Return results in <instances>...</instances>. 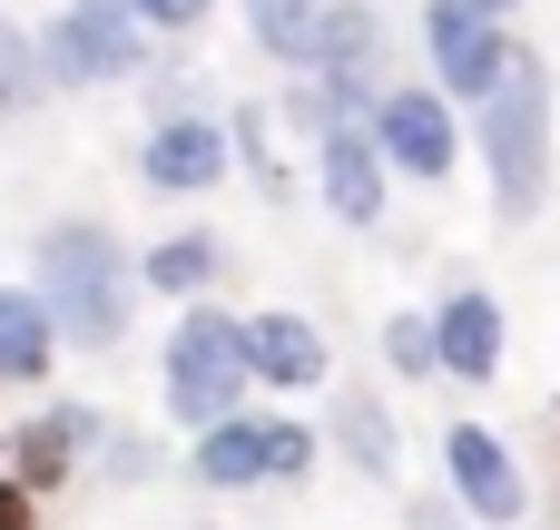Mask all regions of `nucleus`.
<instances>
[{"label": "nucleus", "mask_w": 560, "mask_h": 530, "mask_svg": "<svg viewBox=\"0 0 560 530\" xmlns=\"http://www.w3.org/2000/svg\"><path fill=\"white\" fill-rule=\"evenodd\" d=\"M30 275H39L30 295L49 305V334L79 344V354H108V344L128 334V315H138V256H128L98 216H59V226L39 236Z\"/></svg>", "instance_id": "f257e3e1"}, {"label": "nucleus", "mask_w": 560, "mask_h": 530, "mask_svg": "<svg viewBox=\"0 0 560 530\" xmlns=\"http://www.w3.org/2000/svg\"><path fill=\"white\" fill-rule=\"evenodd\" d=\"M472 148H482V167H492V207L512 216V226H532L541 216V197H551V69L522 49L512 69H502V89L472 108Z\"/></svg>", "instance_id": "f03ea898"}, {"label": "nucleus", "mask_w": 560, "mask_h": 530, "mask_svg": "<svg viewBox=\"0 0 560 530\" xmlns=\"http://www.w3.org/2000/svg\"><path fill=\"white\" fill-rule=\"evenodd\" d=\"M158 384H167V413L177 423H226L236 403H246V315H226V305H187L177 315V334H167V354H158Z\"/></svg>", "instance_id": "7ed1b4c3"}, {"label": "nucleus", "mask_w": 560, "mask_h": 530, "mask_svg": "<svg viewBox=\"0 0 560 530\" xmlns=\"http://www.w3.org/2000/svg\"><path fill=\"white\" fill-rule=\"evenodd\" d=\"M187 472L207 492H256V482H305L315 472V433L295 413H226L187 443Z\"/></svg>", "instance_id": "20e7f679"}, {"label": "nucleus", "mask_w": 560, "mask_h": 530, "mask_svg": "<svg viewBox=\"0 0 560 530\" xmlns=\"http://www.w3.org/2000/svg\"><path fill=\"white\" fill-rule=\"evenodd\" d=\"M315 98H325V118H374V98L394 89L384 69H394V39H384V10L374 0H325V20H315Z\"/></svg>", "instance_id": "39448f33"}, {"label": "nucleus", "mask_w": 560, "mask_h": 530, "mask_svg": "<svg viewBox=\"0 0 560 530\" xmlns=\"http://www.w3.org/2000/svg\"><path fill=\"white\" fill-rule=\"evenodd\" d=\"M138 20L128 0H69L49 30H39V79L49 89H98V79H138Z\"/></svg>", "instance_id": "423d86ee"}, {"label": "nucleus", "mask_w": 560, "mask_h": 530, "mask_svg": "<svg viewBox=\"0 0 560 530\" xmlns=\"http://www.w3.org/2000/svg\"><path fill=\"white\" fill-rule=\"evenodd\" d=\"M364 138H374V157H384L394 177H413V187H443L453 157H463V118H453V98H443V89H404V79L374 98Z\"/></svg>", "instance_id": "0eeeda50"}, {"label": "nucleus", "mask_w": 560, "mask_h": 530, "mask_svg": "<svg viewBox=\"0 0 560 530\" xmlns=\"http://www.w3.org/2000/svg\"><path fill=\"white\" fill-rule=\"evenodd\" d=\"M423 49H433V89H443V98H472V108H482V98L502 89V69L522 59L482 0H433V10H423Z\"/></svg>", "instance_id": "6e6552de"}, {"label": "nucleus", "mask_w": 560, "mask_h": 530, "mask_svg": "<svg viewBox=\"0 0 560 530\" xmlns=\"http://www.w3.org/2000/svg\"><path fill=\"white\" fill-rule=\"evenodd\" d=\"M443 472H453V511L472 530H522L532 482H522V462H512V443L492 423H453L443 433Z\"/></svg>", "instance_id": "1a4fd4ad"}, {"label": "nucleus", "mask_w": 560, "mask_h": 530, "mask_svg": "<svg viewBox=\"0 0 560 530\" xmlns=\"http://www.w3.org/2000/svg\"><path fill=\"white\" fill-rule=\"evenodd\" d=\"M98 433H108V423H98L89 403H49L39 423H20V433H10L0 472H10V482H20L30 502H49V492H59L69 472H79V452H98Z\"/></svg>", "instance_id": "9d476101"}, {"label": "nucleus", "mask_w": 560, "mask_h": 530, "mask_svg": "<svg viewBox=\"0 0 560 530\" xmlns=\"http://www.w3.org/2000/svg\"><path fill=\"white\" fill-rule=\"evenodd\" d=\"M138 177H148L158 197H207V187L226 177V128H207L197 108H167V118L148 128V148H138Z\"/></svg>", "instance_id": "9b49d317"}, {"label": "nucleus", "mask_w": 560, "mask_h": 530, "mask_svg": "<svg viewBox=\"0 0 560 530\" xmlns=\"http://www.w3.org/2000/svg\"><path fill=\"white\" fill-rule=\"evenodd\" d=\"M246 374L266 393H325L335 384V354L305 315H246Z\"/></svg>", "instance_id": "f8f14e48"}, {"label": "nucleus", "mask_w": 560, "mask_h": 530, "mask_svg": "<svg viewBox=\"0 0 560 530\" xmlns=\"http://www.w3.org/2000/svg\"><path fill=\"white\" fill-rule=\"evenodd\" d=\"M384 157H374V138L354 128V118H335L325 138H315V187H325V207L345 216V226H374L384 216Z\"/></svg>", "instance_id": "ddd939ff"}, {"label": "nucleus", "mask_w": 560, "mask_h": 530, "mask_svg": "<svg viewBox=\"0 0 560 530\" xmlns=\"http://www.w3.org/2000/svg\"><path fill=\"white\" fill-rule=\"evenodd\" d=\"M433 364H443L453 384H492V374H502V305H492L482 285H453V295H443V315H433Z\"/></svg>", "instance_id": "4468645a"}, {"label": "nucleus", "mask_w": 560, "mask_h": 530, "mask_svg": "<svg viewBox=\"0 0 560 530\" xmlns=\"http://www.w3.org/2000/svg\"><path fill=\"white\" fill-rule=\"evenodd\" d=\"M226 275V246L207 226H177L138 256V295H167V305H207V285Z\"/></svg>", "instance_id": "2eb2a0df"}, {"label": "nucleus", "mask_w": 560, "mask_h": 530, "mask_svg": "<svg viewBox=\"0 0 560 530\" xmlns=\"http://www.w3.org/2000/svg\"><path fill=\"white\" fill-rule=\"evenodd\" d=\"M315 443H335V452H345V472H364V482H394V413H384L364 384H345V393H335V423H325Z\"/></svg>", "instance_id": "dca6fc26"}, {"label": "nucleus", "mask_w": 560, "mask_h": 530, "mask_svg": "<svg viewBox=\"0 0 560 530\" xmlns=\"http://www.w3.org/2000/svg\"><path fill=\"white\" fill-rule=\"evenodd\" d=\"M59 364V334H49V305L30 285H0V384H39Z\"/></svg>", "instance_id": "f3484780"}, {"label": "nucleus", "mask_w": 560, "mask_h": 530, "mask_svg": "<svg viewBox=\"0 0 560 530\" xmlns=\"http://www.w3.org/2000/svg\"><path fill=\"white\" fill-rule=\"evenodd\" d=\"M315 20H325V0H246V39L276 69H305L315 59Z\"/></svg>", "instance_id": "a211bd4d"}, {"label": "nucleus", "mask_w": 560, "mask_h": 530, "mask_svg": "<svg viewBox=\"0 0 560 530\" xmlns=\"http://www.w3.org/2000/svg\"><path fill=\"white\" fill-rule=\"evenodd\" d=\"M39 89H49V79H39V39L0 10V108H30Z\"/></svg>", "instance_id": "6ab92c4d"}, {"label": "nucleus", "mask_w": 560, "mask_h": 530, "mask_svg": "<svg viewBox=\"0 0 560 530\" xmlns=\"http://www.w3.org/2000/svg\"><path fill=\"white\" fill-rule=\"evenodd\" d=\"M384 364H394L404 384L443 374V364H433V315H384Z\"/></svg>", "instance_id": "aec40b11"}, {"label": "nucleus", "mask_w": 560, "mask_h": 530, "mask_svg": "<svg viewBox=\"0 0 560 530\" xmlns=\"http://www.w3.org/2000/svg\"><path fill=\"white\" fill-rule=\"evenodd\" d=\"M98 472H108V482H148V472H158V443L128 433V423H108V433H98Z\"/></svg>", "instance_id": "412c9836"}, {"label": "nucleus", "mask_w": 560, "mask_h": 530, "mask_svg": "<svg viewBox=\"0 0 560 530\" xmlns=\"http://www.w3.org/2000/svg\"><path fill=\"white\" fill-rule=\"evenodd\" d=\"M128 20H158V30H197L207 0H128Z\"/></svg>", "instance_id": "4be33fe9"}, {"label": "nucleus", "mask_w": 560, "mask_h": 530, "mask_svg": "<svg viewBox=\"0 0 560 530\" xmlns=\"http://www.w3.org/2000/svg\"><path fill=\"white\" fill-rule=\"evenodd\" d=\"M404 530H472L453 502H433V492H413V511H404Z\"/></svg>", "instance_id": "5701e85b"}, {"label": "nucleus", "mask_w": 560, "mask_h": 530, "mask_svg": "<svg viewBox=\"0 0 560 530\" xmlns=\"http://www.w3.org/2000/svg\"><path fill=\"white\" fill-rule=\"evenodd\" d=\"M0 530H39V502H30L10 472H0Z\"/></svg>", "instance_id": "b1692460"}, {"label": "nucleus", "mask_w": 560, "mask_h": 530, "mask_svg": "<svg viewBox=\"0 0 560 530\" xmlns=\"http://www.w3.org/2000/svg\"><path fill=\"white\" fill-rule=\"evenodd\" d=\"M482 10H492V20H502V10H512V0H482Z\"/></svg>", "instance_id": "393cba45"}, {"label": "nucleus", "mask_w": 560, "mask_h": 530, "mask_svg": "<svg viewBox=\"0 0 560 530\" xmlns=\"http://www.w3.org/2000/svg\"><path fill=\"white\" fill-rule=\"evenodd\" d=\"M0 452H10V433H0Z\"/></svg>", "instance_id": "a878e982"}]
</instances>
